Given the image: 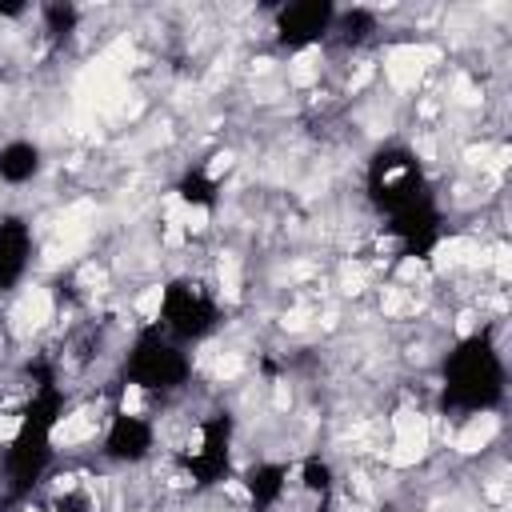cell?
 Returning a JSON list of instances; mask_svg holds the SVG:
<instances>
[{"instance_id":"9a60e30c","label":"cell","mask_w":512,"mask_h":512,"mask_svg":"<svg viewBox=\"0 0 512 512\" xmlns=\"http://www.w3.org/2000/svg\"><path fill=\"white\" fill-rule=\"evenodd\" d=\"M292 476H296L300 488H304L312 500H320V504H328V500L336 496V468H332L324 456H304Z\"/></svg>"},{"instance_id":"8992f818","label":"cell","mask_w":512,"mask_h":512,"mask_svg":"<svg viewBox=\"0 0 512 512\" xmlns=\"http://www.w3.org/2000/svg\"><path fill=\"white\" fill-rule=\"evenodd\" d=\"M236 420L228 412H208L192 436L176 448V468L192 488H220L236 468Z\"/></svg>"},{"instance_id":"7a4b0ae2","label":"cell","mask_w":512,"mask_h":512,"mask_svg":"<svg viewBox=\"0 0 512 512\" xmlns=\"http://www.w3.org/2000/svg\"><path fill=\"white\" fill-rule=\"evenodd\" d=\"M508 392V364L504 352L488 332H472L452 344L440 364V404L456 416L492 412L504 404Z\"/></svg>"},{"instance_id":"277c9868","label":"cell","mask_w":512,"mask_h":512,"mask_svg":"<svg viewBox=\"0 0 512 512\" xmlns=\"http://www.w3.org/2000/svg\"><path fill=\"white\" fill-rule=\"evenodd\" d=\"M120 376L136 392L172 396L192 380V352L184 344H176L172 336H164L156 324H148V328L136 332L132 348L124 352Z\"/></svg>"},{"instance_id":"2e32d148","label":"cell","mask_w":512,"mask_h":512,"mask_svg":"<svg viewBox=\"0 0 512 512\" xmlns=\"http://www.w3.org/2000/svg\"><path fill=\"white\" fill-rule=\"evenodd\" d=\"M40 24H44L48 40L64 44V40L80 28V8H76L72 0H48V4L40 8Z\"/></svg>"},{"instance_id":"9c48e42d","label":"cell","mask_w":512,"mask_h":512,"mask_svg":"<svg viewBox=\"0 0 512 512\" xmlns=\"http://www.w3.org/2000/svg\"><path fill=\"white\" fill-rule=\"evenodd\" d=\"M152 452H156V424L144 412H132V408L116 404L108 424H104V436H100V456L108 464L136 468V464L152 460Z\"/></svg>"},{"instance_id":"ba28073f","label":"cell","mask_w":512,"mask_h":512,"mask_svg":"<svg viewBox=\"0 0 512 512\" xmlns=\"http://www.w3.org/2000/svg\"><path fill=\"white\" fill-rule=\"evenodd\" d=\"M336 12L340 8L332 0H292V4H280L276 16H272V36L288 52L316 48V44L332 40Z\"/></svg>"},{"instance_id":"ac0fdd59","label":"cell","mask_w":512,"mask_h":512,"mask_svg":"<svg viewBox=\"0 0 512 512\" xmlns=\"http://www.w3.org/2000/svg\"><path fill=\"white\" fill-rule=\"evenodd\" d=\"M24 12H28V4H20V0H16V4H0V20H16V16H24Z\"/></svg>"},{"instance_id":"5b68a950","label":"cell","mask_w":512,"mask_h":512,"mask_svg":"<svg viewBox=\"0 0 512 512\" xmlns=\"http://www.w3.org/2000/svg\"><path fill=\"white\" fill-rule=\"evenodd\" d=\"M224 320V308H220V296L200 280V276H172L164 288H160V300H156V328L164 336H172L176 344L192 348L200 340H208Z\"/></svg>"},{"instance_id":"3957f363","label":"cell","mask_w":512,"mask_h":512,"mask_svg":"<svg viewBox=\"0 0 512 512\" xmlns=\"http://www.w3.org/2000/svg\"><path fill=\"white\" fill-rule=\"evenodd\" d=\"M364 196L380 216L404 212L432 196L424 160L408 144H380L364 164Z\"/></svg>"},{"instance_id":"8fae6325","label":"cell","mask_w":512,"mask_h":512,"mask_svg":"<svg viewBox=\"0 0 512 512\" xmlns=\"http://www.w3.org/2000/svg\"><path fill=\"white\" fill-rule=\"evenodd\" d=\"M288 480H292V464L284 460H256L252 468H244V492L252 512H276L280 500L288 496Z\"/></svg>"},{"instance_id":"e0dca14e","label":"cell","mask_w":512,"mask_h":512,"mask_svg":"<svg viewBox=\"0 0 512 512\" xmlns=\"http://www.w3.org/2000/svg\"><path fill=\"white\" fill-rule=\"evenodd\" d=\"M44 512H92V496L84 488H64L60 496L48 500Z\"/></svg>"},{"instance_id":"5bb4252c","label":"cell","mask_w":512,"mask_h":512,"mask_svg":"<svg viewBox=\"0 0 512 512\" xmlns=\"http://www.w3.org/2000/svg\"><path fill=\"white\" fill-rule=\"evenodd\" d=\"M376 28H380V20H376L372 8H340L336 24H332V40L344 44V48H360L376 36Z\"/></svg>"},{"instance_id":"4fadbf2b","label":"cell","mask_w":512,"mask_h":512,"mask_svg":"<svg viewBox=\"0 0 512 512\" xmlns=\"http://www.w3.org/2000/svg\"><path fill=\"white\" fill-rule=\"evenodd\" d=\"M176 196L180 204H188L192 212H212L220 204V176L208 164H192L184 168V176L176 180Z\"/></svg>"},{"instance_id":"6da1fadb","label":"cell","mask_w":512,"mask_h":512,"mask_svg":"<svg viewBox=\"0 0 512 512\" xmlns=\"http://www.w3.org/2000/svg\"><path fill=\"white\" fill-rule=\"evenodd\" d=\"M28 400L20 408L16 432L4 448L0 460V492L8 504H20L32 496V488L48 476L52 456H56V424L64 416V384L48 360L28 364Z\"/></svg>"},{"instance_id":"30bf717a","label":"cell","mask_w":512,"mask_h":512,"mask_svg":"<svg viewBox=\"0 0 512 512\" xmlns=\"http://www.w3.org/2000/svg\"><path fill=\"white\" fill-rule=\"evenodd\" d=\"M32 252H36L32 224L16 212L0 216V292H12L24 284V276L32 268Z\"/></svg>"},{"instance_id":"52a82bcc","label":"cell","mask_w":512,"mask_h":512,"mask_svg":"<svg viewBox=\"0 0 512 512\" xmlns=\"http://www.w3.org/2000/svg\"><path fill=\"white\" fill-rule=\"evenodd\" d=\"M440 240H444V208L436 192L404 212L384 216L376 228V248L388 260H428Z\"/></svg>"},{"instance_id":"7c38bea8","label":"cell","mask_w":512,"mask_h":512,"mask_svg":"<svg viewBox=\"0 0 512 512\" xmlns=\"http://www.w3.org/2000/svg\"><path fill=\"white\" fill-rule=\"evenodd\" d=\"M44 172V148L28 136H12L0 144V184L24 188Z\"/></svg>"}]
</instances>
